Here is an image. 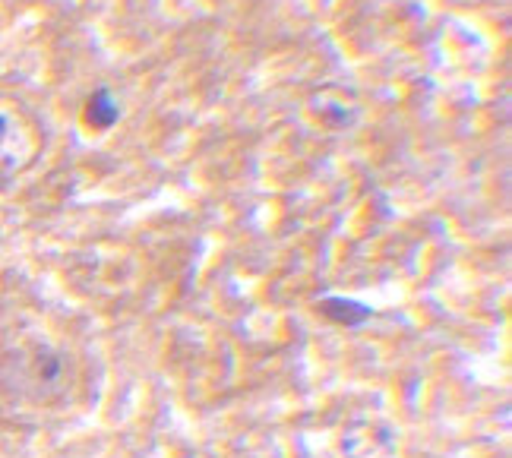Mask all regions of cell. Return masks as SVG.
Returning <instances> with one entry per match:
<instances>
[{
  "label": "cell",
  "instance_id": "cell-3",
  "mask_svg": "<svg viewBox=\"0 0 512 458\" xmlns=\"http://www.w3.org/2000/svg\"><path fill=\"white\" fill-rule=\"evenodd\" d=\"M342 449L348 458H392L396 455V436L383 421L361 417V421L348 424L342 436Z\"/></svg>",
  "mask_w": 512,
  "mask_h": 458
},
{
  "label": "cell",
  "instance_id": "cell-2",
  "mask_svg": "<svg viewBox=\"0 0 512 458\" xmlns=\"http://www.w3.org/2000/svg\"><path fill=\"white\" fill-rule=\"evenodd\" d=\"M42 152V127L10 98H0V177L26 171Z\"/></svg>",
  "mask_w": 512,
  "mask_h": 458
},
{
  "label": "cell",
  "instance_id": "cell-5",
  "mask_svg": "<svg viewBox=\"0 0 512 458\" xmlns=\"http://www.w3.org/2000/svg\"><path fill=\"white\" fill-rule=\"evenodd\" d=\"M117 121H121V108H117L114 95L108 89L92 92V98L86 102V124L95 130H111Z\"/></svg>",
  "mask_w": 512,
  "mask_h": 458
},
{
  "label": "cell",
  "instance_id": "cell-4",
  "mask_svg": "<svg viewBox=\"0 0 512 458\" xmlns=\"http://www.w3.org/2000/svg\"><path fill=\"white\" fill-rule=\"evenodd\" d=\"M317 307H320V313L326 316V320L339 323L345 329H358V326H364L373 316V310L367 304L351 301V297H323Z\"/></svg>",
  "mask_w": 512,
  "mask_h": 458
},
{
  "label": "cell",
  "instance_id": "cell-1",
  "mask_svg": "<svg viewBox=\"0 0 512 458\" xmlns=\"http://www.w3.org/2000/svg\"><path fill=\"white\" fill-rule=\"evenodd\" d=\"M4 386L16 395L32 398V402H57L64 398L76 380L70 354L51 345H26L16 348L10 357L0 361Z\"/></svg>",
  "mask_w": 512,
  "mask_h": 458
}]
</instances>
